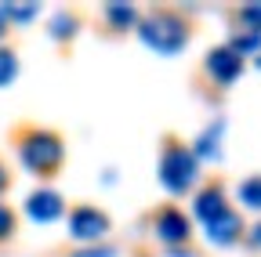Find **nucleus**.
Returning <instances> with one entry per match:
<instances>
[{"label": "nucleus", "instance_id": "obj_1", "mask_svg": "<svg viewBox=\"0 0 261 257\" xmlns=\"http://www.w3.org/2000/svg\"><path fill=\"white\" fill-rule=\"evenodd\" d=\"M138 37L156 54H178L189 44V22L171 8H160V11H149L138 22Z\"/></svg>", "mask_w": 261, "mask_h": 257}, {"label": "nucleus", "instance_id": "obj_2", "mask_svg": "<svg viewBox=\"0 0 261 257\" xmlns=\"http://www.w3.org/2000/svg\"><path fill=\"white\" fill-rule=\"evenodd\" d=\"M18 159H22V167L33 170V174H55L62 167V159H65V145L55 131H40V127H33V131H25L18 138Z\"/></svg>", "mask_w": 261, "mask_h": 257}, {"label": "nucleus", "instance_id": "obj_3", "mask_svg": "<svg viewBox=\"0 0 261 257\" xmlns=\"http://www.w3.org/2000/svg\"><path fill=\"white\" fill-rule=\"evenodd\" d=\"M200 178V159L192 156V145L181 141H167L160 156V185L171 192V196H185Z\"/></svg>", "mask_w": 261, "mask_h": 257}, {"label": "nucleus", "instance_id": "obj_4", "mask_svg": "<svg viewBox=\"0 0 261 257\" xmlns=\"http://www.w3.org/2000/svg\"><path fill=\"white\" fill-rule=\"evenodd\" d=\"M106 232H109V214H106V210L87 207V203H80V207L69 210V236H73V239L94 246L98 239H106Z\"/></svg>", "mask_w": 261, "mask_h": 257}, {"label": "nucleus", "instance_id": "obj_5", "mask_svg": "<svg viewBox=\"0 0 261 257\" xmlns=\"http://www.w3.org/2000/svg\"><path fill=\"white\" fill-rule=\"evenodd\" d=\"M152 232H156L160 243H167V246L174 250V246H185V243H189L192 221H189L185 210H178V207H163V210L152 217Z\"/></svg>", "mask_w": 261, "mask_h": 257}, {"label": "nucleus", "instance_id": "obj_6", "mask_svg": "<svg viewBox=\"0 0 261 257\" xmlns=\"http://www.w3.org/2000/svg\"><path fill=\"white\" fill-rule=\"evenodd\" d=\"M203 66H207V76H211L214 83L228 87V83L240 80V73H243V58H240L232 47H214V51L207 54Z\"/></svg>", "mask_w": 261, "mask_h": 257}, {"label": "nucleus", "instance_id": "obj_7", "mask_svg": "<svg viewBox=\"0 0 261 257\" xmlns=\"http://www.w3.org/2000/svg\"><path fill=\"white\" fill-rule=\"evenodd\" d=\"M25 214L37 221V224H51L65 214V203L55 188H37V192H29V199H25Z\"/></svg>", "mask_w": 261, "mask_h": 257}, {"label": "nucleus", "instance_id": "obj_8", "mask_svg": "<svg viewBox=\"0 0 261 257\" xmlns=\"http://www.w3.org/2000/svg\"><path fill=\"white\" fill-rule=\"evenodd\" d=\"M207 229V243L211 246H232L240 236H243V221H240V214L228 207L221 217H214L211 224H203Z\"/></svg>", "mask_w": 261, "mask_h": 257}, {"label": "nucleus", "instance_id": "obj_9", "mask_svg": "<svg viewBox=\"0 0 261 257\" xmlns=\"http://www.w3.org/2000/svg\"><path fill=\"white\" fill-rule=\"evenodd\" d=\"M192 210H196V217H200L203 224H211L214 217H221V214L228 210V203H225V192H221V185H207V188L200 192V196H196Z\"/></svg>", "mask_w": 261, "mask_h": 257}, {"label": "nucleus", "instance_id": "obj_10", "mask_svg": "<svg viewBox=\"0 0 261 257\" xmlns=\"http://www.w3.org/2000/svg\"><path fill=\"white\" fill-rule=\"evenodd\" d=\"M221 131H225V123H221V120H218V123H211L207 131L196 138L192 156H196V159H214V156L221 152Z\"/></svg>", "mask_w": 261, "mask_h": 257}, {"label": "nucleus", "instance_id": "obj_11", "mask_svg": "<svg viewBox=\"0 0 261 257\" xmlns=\"http://www.w3.org/2000/svg\"><path fill=\"white\" fill-rule=\"evenodd\" d=\"M236 196H240V203H243V207H250V210H261V174H250L247 181H240Z\"/></svg>", "mask_w": 261, "mask_h": 257}, {"label": "nucleus", "instance_id": "obj_12", "mask_svg": "<svg viewBox=\"0 0 261 257\" xmlns=\"http://www.w3.org/2000/svg\"><path fill=\"white\" fill-rule=\"evenodd\" d=\"M106 18L113 29H130V25H138V11L130 8V4H109L106 8Z\"/></svg>", "mask_w": 261, "mask_h": 257}, {"label": "nucleus", "instance_id": "obj_13", "mask_svg": "<svg viewBox=\"0 0 261 257\" xmlns=\"http://www.w3.org/2000/svg\"><path fill=\"white\" fill-rule=\"evenodd\" d=\"M225 47H232L240 58H247V54H254V51H261V33H250V29H240V33L228 40Z\"/></svg>", "mask_w": 261, "mask_h": 257}, {"label": "nucleus", "instance_id": "obj_14", "mask_svg": "<svg viewBox=\"0 0 261 257\" xmlns=\"http://www.w3.org/2000/svg\"><path fill=\"white\" fill-rule=\"evenodd\" d=\"M15 76H18V54L11 47H0V87L15 83Z\"/></svg>", "mask_w": 261, "mask_h": 257}, {"label": "nucleus", "instance_id": "obj_15", "mask_svg": "<svg viewBox=\"0 0 261 257\" xmlns=\"http://www.w3.org/2000/svg\"><path fill=\"white\" fill-rule=\"evenodd\" d=\"M73 33H76V15L58 11V15L51 18V37H55V40H65V37H73Z\"/></svg>", "mask_w": 261, "mask_h": 257}, {"label": "nucleus", "instance_id": "obj_16", "mask_svg": "<svg viewBox=\"0 0 261 257\" xmlns=\"http://www.w3.org/2000/svg\"><path fill=\"white\" fill-rule=\"evenodd\" d=\"M240 22L250 29V33H261V4H254V8H240Z\"/></svg>", "mask_w": 261, "mask_h": 257}, {"label": "nucleus", "instance_id": "obj_17", "mask_svg": "<svg viewBox=\"0 0 261 257\" xmlns=\"http://www.w3.org/2000/svg\"><path fill=\"white\" fill-rule=\"evenodd\" d=\"M40 8L37 4H29V8H15V4H4V15H8V22H29L33 15H37Z\"/></svg>", "mask_w": 261, "mask_h": 257}, {"label": "nucleus", "instance_id": "obj_18", "mask_svg": "<svg viewBox=\"0 0 261 257\" xmlns=\"http://www.w3.org/2000/svg\"><path fill=\"white\" fill-rule=\"evenodd\" d=\"M11 236H15V214H11V207L0 203V243L11 239Z\"/></svg>", "mask_w": 261, "mask_h": 257}, {"label": "nucleus", "instance_id": "obj_19", "mask_svg": "<svg viewBox=\"0 0 261 257\" xmlns=\"http://www.w3.org/2000/svg\"><path fill=\"white\" fill-rule=\"evenodd\" d=\"M73 257H116V250H113V246H98V243H94V246H87V250H76Z\"/></svg>", "mask_w": 261, "mask_h": 257}, {"label": "nucleus", "instance_id": "obj_20", "mask_svg": "<svg viewBox=\"0 0 261 257\" xmlns=\"http://www.w3.org/2000/svg\"><path fill=\"white\" fill-rule=\"evenodd\" d=\"M247 239H250V246H261V221L250 229V236H247Z\"/></svg>", "mask_w": 261, "mask_h": 257}, {"label": "nucleus", "instance_id": "obj_21", "mask_svg": "<svg viewBox=\"0 0 261 257\" xmlns=\"http://www.w3.org/2000/svg\"><path fill=\"white\" fill-rule=\"evenodd\" d=\"M167 257H196L192 250H181V246H174V250H167Z\"/></svg>", "mask_w": 261, "mask_h": 257}, {"label": "nucleus", "instance_id": "obj_22", "mask_svg": "<svg viewBox=\"0 0 261 257\" xmlns=\"http://www.w3.org/2000/svg\"><path fill=\"white\" fill-rule=\"evenodd\" d=\"M4 33H8V15H4V8H0V40H4Z\"/></svg>", "mask_w": 261, "mask_h": 257}, {"label": "nucleus", "instance_id": "obj_23", "mask_svg": "<svg viewBox=\"0 0 261 257\" xmlns=\"http://www.w3.org/2000/svg\"><path fill=\"white\" fill-rule=\"evenodd\" d=\"M4 188H8V170H4V163H0V196H4Z\"/></svg>", "mask_w": 261, "mask_h": 257}, {"label": "nucleus", "instance_id": "obj_24", "mask_svg": "<svg viewBox=\"0 0 261 257\" xmlns=\"http://www.w3.org/2000/svg\"><path fill=\"white\" fill-rule=\"evenodd\" d=\"M257 66H261V58H257Z\"/></svg>", "mask_w": 261, "mask_h": 257}]
</instances>
